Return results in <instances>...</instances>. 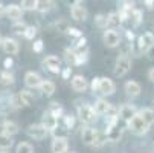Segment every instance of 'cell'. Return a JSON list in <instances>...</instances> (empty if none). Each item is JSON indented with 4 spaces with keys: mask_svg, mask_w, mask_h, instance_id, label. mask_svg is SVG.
I'll list each match as a JSON object with an SVG mask.
<instances>
[{
    "mask_svg": "<svg viewBox=\"0 0 154 153\" xmlns=\"http://www.w3.org/2000/svg\"><path fill=\"white\" fill-rule=\"evenodd\" d=\"M11 107H12V109H21V107H26V104H25L23 98L20 97V94H15V95H12V97H11Z\"/></svg>",
    "mask_w": 154,
    "mask_h": 153,
    "instance_id": "obj_33",
    "label": "cell"
},
{
    "mask_svg": "<svg viewBox=\"0 0 154 153\" xmlns=\"http://www.w3.org/2000/svg\"><path fill=\"white\" fill-rule=\"evenodd\" d=\"M0 153H6V151H0Z\"/></svg>",
    "mask_w": 154,
    "mask_h": 153,
    "instance_id": "obj_50",
    "label": "cell"
},
{
    "mask_svg": "<svg viewBox=\"0 0 154 153\" xmlns=\"http://www.w3.org/2000/svg\"><path fill=\"white\" fill-rule=\"evenodd\" d=\"M41 83H43V80H41V77L37 72H32V71L26 72V75H25V84L28 87L35 89V87H40L41 86Z\"/></svg>",
    "mask_w": 154,
    "mask_h": 153,
    "instance_id": "obj_15",
    "label": "cell"
},
{
    "mask_svg": "<svg viewBox=\"0 0 154 153\" xmlns=\"http://www.w3.org/2000/svg\"><path fill=\"white\" fill-rule=\"evenodd\" d=\"M70 74H72V68H64L63 71H61V77L64 78V80H69L70 78Z\"/></svg>",
    "mask_w": 154,
    "mask_h": 153,
    "instance_id": "obj_46",
    "label": "cell"
},
{
    "mask_svg": "<svg viewBox=\"0 0 154 153\" xmlns=\"http://www.w3.org/2000/svg\"><path fill=\"white\" fill-rule=\"evenodd\" d=\"M99 80H101L99 77H96V78L92 80V91L93 92H98V94H99Z\"/></svg>",
    "mask_w": 154,
    "mask_h": 153,
    "instance_id": "obj_45",
    "label": "cell"
},
{
    "mask_svg": "<svg viewBox=\"0 0 154 153\" xmlns=\"http://www.w3.org/2000/svg\"><path fill=\"white\" fill-rule=\"evenodd\" d=\"M18 94H20V97H21V98H23V101H25V104H26V106H32V104H34L35 98H34L32 92H29V91L23 89V91H20Z\"/></svg>",
    "mask_w": 154,
    "mask_h": 153,
    "instance_id": "obj_35",
    "label": "cell"
},
{
    "mask_svg": "<svg viewBox=\"0 0 154 153\" xmlns=\"http://www.w3.org/2000/svg\"><path fill=\"white\" fill-rule=\"evenodd\" d=\"M148 80H149L151 83H154V68H151V69L148 71Z\"/></svg>",
    "mask_w": 154,
    "mask_h": 153,
    "instance_id": "obj_48",
    "label": "cell"
},
{
    "mask_svg": "<svg viewBox=\"0 0 154 153\" xmlns=\"http://www.w3.org/2000/svg\"><path fill=\"white\" fill-rule=\"evenodd\" d=\"M79 120H78V116H73V115H64L63 116V126L66 127L70 132V130H73L75 129V126H76V123H78Z\"/></svg>",
    "mask_w": 154,
    "mask_h": 153,
    "instance_id": "obj_27",
    "label": "cell"
},
{
    "mask_svg": "<svg viewBox=\"0 0 154 153\" xmlns=\"http://www.w3.org/2000/svg\"><path fill=\"white\" fill-rule=\"evenodd\" d=\"M122 132H124V129H122V126L119 123L115 124V126H112V127H107L105 129V135H107L108 141H112V142H118L122 138Z\"/></svg>",
    "mask_w": 154,
    "mask_h": 153,
    "instance_id": "obj_11",
    "label": "cell"
},
{
    "mask_svg": "<svg viewBox=\"0 0 154 153\" xmlns=\"http://www.w3.org/2000/svg\"><path fill=\"white\" fill-rule=\"evenodd\" d=\"M37 32H38V29L35 28V26H28V29H26V32H25V38H28V40H34V37L37 35Z\"/></svg>",
    "mask_w": 154,
    "mask_h": 153,
    "instance_id": "obj_41",
    "label": "cell"
},
{
    "mask_svg": "<svg viewBox=\"0 0 154 153\" xmlns=\"http://www.w3.org/2000/svg\"><path fill=\"white\" fill-rule=\"evenodd\" d=\"M115 91H116V86H115V83L110 80V78L102 77V78L99 80V94H101V95H104V97L113 95Z\"/></svg>",
    "mask_w": 154,
    "mask_h": 153,
    "instance_id": "obj_10",
    "label": "cell"
},
{
    "mask_svg": "<svg viewBox=\"0 0 154 153\" xmlns=\"http://www.w3.org/2000/svg\"><path fill=\"white\" fill-rule=\"evenodd\" d=\"M12 66H14V60H12L11 57H6V58L3 60V68H5V71H9Z\"/></svg>",
    "mask_w": 154,
    "mask_h": 153,
    "instance_id": "obj_44",
    "label": "cell"
},
{
    "mask_svg": "<svg viewBox=\"0 0 154 153\" xmlns=\"http://www.w3.org/2000/svg\"><path fill=\"white\" fill-rule=\"evenodd\" d=\"M139 113H140V116L145 120V123H146L148 126H152V124H154V109L146 107V109H142Z\"/></svg>",
    "mask_w": 154,
    "mask_h": 153,
    "instance_id": "obj_28",
    "label": "cell"
},
{
    "mask_svg": "<svg viewBox=\"0 0 154 153\" xmlns=\"http://www.w3.org/2000/svg\"><path fill=\"white\" fill-rule=\"evenodd\" d=\"M98 135H99V132H98L96 129H93V127H85V129L82 130V133H81V138H82V142H84V144L93 145L95 141H96V138H98Z\"/></svg>",
    "mask_w": 154,
    "mask_h": 153,
    "instance_id": "obj_14",
    "label": "cell"
},
{
    "mask_svg": "<svg viewBox=\"0 0 154 153\" xmlns=\"http://www.w3.org/2000/svg\"><path fill=\"white\" fill-rule=\"evenodd\" d=\"M52 135H54V139H58V138H66L67 139V136H69V130L66 129L64 126H57V129H54L52 132H51Z\"/></svg>",
    "mask_w": 154,
    "mask_h": 153,
    "instance_id": "obj_30",
    "label": "cell"
},
{
    "mask_svg": "<svg viewBox=\"0 0 154 153\" xmlns=\"http://www.w3.org/2000/svg\"><path fill=\"white\" fill-rule=\"evenodd\" d=\"M2 43H3V40H2V37H0V45H2Z\"/></svg>",
    "mask_w": 154,
    "mask_h": 153,
    "instance_id": "obj_49",
    "label": "cell"
},
{
    "mask_svg": "<svg viewBox=\"0 0 154 153\" xmlns=\"http://www.w3.org/2000/svg\"><path fill=\"white\" fill-rule=\"evenodd\" d=\"M2 48H3V51H5L8 55H15V54L18 52V43H17L14 38H3Z\"/></svg>",
    "mask_w": 154,
    "mask_h": 153,
    "instance_id": "obj_20",
    "label": "cell"
},
{
    "mask_svg": "<svg viewBox=\"0 0 154 153\" xmlns=\"http://www.w3.org/2000/svg\"><path fill=\"white\" fill-rule=\"evenodd\" d=\"M64 58H66V61H67V66H69V68L78 66V55H76V52L73 51V48L64 49Z\"/></svg>",
    "mask_w": 154,
    "mask_h": 153,
    "instance_id": "obj_22",
    "label": "cell"
},
{
    "mask_svg": "<svg viewBox=\"0 0 154 153\" xmlns=\"http://www.w3.org/2000/svg\"><path fill=\"white\" fill-rule=\"evenodd\" d=\"M70 15L75 21H84L87 18V15H89V12H87L84 3L76 0V2H73V5L70 6Z\"/></svg>",
    "mask_w": 154,
    "mask_h": 153,
    "instance_id": "obj_5",
    "label": "cell"
},
{
    "mask_svg": "<svg viewBox=\"0 0 154 153\" xmlns=\"http://www.w3.org/2000/svg\"><path fill=\"white\" fill-rule=\"evenodd\" d=\"M130 69H131V58H130V55L121 54V55L116 58L113 74H115L116 77H124L125 74H128Z\"/></svg>",
    "mask_w": 154,
    "mask_h": 153,
    "instance_id": "obj_3",
    "label": "cell"
},
{
    "mask_svg": "<svg viewBox=\"0 0 154 153\" xmlns=\"http://www.w3.org/2000/svg\"><path fill=\"white\" fill-rule=\"evenodd\" d=\"M43 40H35L34 41V45H32V49H34V52H37V54H40L41 51H43Z\"/></svg>",
    "mask_w": 154,
    "mask_h": 153,
    "instance_id": "obj_43",
    "label": "cell"
},
{
    "mask_svg": "<svg viewBox=\"0 0 154 153\" xmlns=\"http://www.w3.org/2000/svg\"><path fill=\"white\" fill-rule=\"evenodd\" d=\"M67 34H69L72 38H78V40L84 37V35H82V31H81V29H78V28H73V26L69 29V32H67Z\"/></svg>",
    "mask_w": 154,
    "mask_h": 153,
    "instance_id": "obj_42",
    "label": "cell"
},
{
    "mask_svg": "<svg viewBox=\"0 0 154 153\" xmlns=\"http://www.w3.org/2000/svg\"><path fill=\"white\" fill-rule=\"evenodd\" d=\"M41 124L45 126V129L48 132H52V130L57 129V126H58V118L55 115H52L49 110H46L41 116Z\"/></svg>",
    "mask_w": 154,
    "mask_h": 153,
    "instance_id": "obj_13",
    "label": "cell"
},
{
    "mask_svg": "<svg viewBox=\"0 0 154 153\" xmlns=\"http://www.w3.org/2000/svg\"><path fill=\"white\" fill-rule=\"evenodd\" d=\"M136 43H137V48H139L140 55L148 54V52H151L154 49V34L152 32H145V34L137 37Z\"/></svg>",
    "mask_w": 154,
    "mask_h": 153,
    "instance_id": "obj_2",
    "label": "cell"
},
{
    "mask_svg": "<svg viewBox=\"0 0 154 153\" xmlns=\"http://www.w3.org/2000/svg\"><path fill=\"white\" fill-rule=\"evenodd\" d=\"M48 110H49L52 115H55L57 118H60V116H64V109H63V106H61L60 103H57V101L51 103V106H49V109H48Z\"/></svg>",
    "mask_w": 154,
    "mask_h": 153,
    "instance_id": "obj_32",
    "label": "cell"
},
{
    "mask_svg": "<svg viewBox=\"0 0 154 153\" xmlns=\"http://www.w3.org/2000/svg\"><path fill=\"white\" fill-rule=\"evenodd\" d=\"M0 83L5 84V86H11V84L15 83V78L9 71H2L0 72Z\"/></svg>",
    "mask_w": 154,
    "mask_h": 153,
    "instance_id": "obj_31",
    "label": "cell"
},
{
    "mask_svg": "<svg viewBox=\"0 0 154 153\" xmlns=\"http://www.w3.org/2000/svg\"><path fill=\"white\" fill-rule=\"evenodd\" d=\"M70 84H72V89L75 92H84L87 87H89V83H87V80L82 75H73Z\"/></svg>",
    "mask_w": 154,
    "mask_h": 153,
    "instance_id": "obj_17",
    "label": "cell"
},
{
    "mask_svg": "<svg viewBox=\"0 0 154 153\" xmlns=\"http://www.w3.org/2000/svg\"><path fill=\"white\" fill-rule=\"evenodd\" d=\"M11 145H12V136L5 135V133L0 135V148L5 151L6 148H11Z\"/></svg>",
    "mask_w": 154,
    "mask_h": 153,
    "instance_id": "obj_34",
    "label": "cell"
},
{
    "mask_svg": "<svg viewBox=\"0 0 154 153\" xmlns=\"http://www.w3.org/2000/svg\"><path fill=\"white\" fill-rule=\"evenodd\" d=\"M102 40H104V43H105V46H108V48H116V46L121 45V37H119V34H118L116 31H113V29L104 31Z\"/></svg>",
    "mask_w": 154,
    "mask_h": 153,
    "instance_id": "obj_9",
    "label": "cell"
},
{
    "mask_svg": "<svg viewBox=\"0 0 154 153\" xmlns=\"http://www.w3.org/2000/svg\"><path fill=\"white\" fill-rule=\"evenodd\" d=\"M40 91L45 97H52L55 92V83H52L49 80H43V83L40 86Z\"/></svg>",
    "mask_w": 154,
    "mask_h": 153,
    "instance_id": "obj_23",
    "label": "cell"
},
{
    "mask_svg": "<svg viewBox=\"0 0 154 153\" xmlns=\"http://www.w3.org/2000/svg\"><path fill=\"white\" fill-rule=\"evenodd\" d=\"M26 29H28V25H25L21 20L20 21H15V23L12 25V32H15V34H23L25 35Z\"/></svg>",
    "mask_w": 154,
    "mask_h": 153,
    "instance_id": "obj_38",
    "label": "cell"
},
{
    "mask_svg": "<svg viewBox=\"0 0 154 153\" xmlns=\"http://www.w3.org/2000/svg\"><path fill=\"white\" fill-rule=\"evenodd\" d=\"M70 28H72V26H70V23H69L67 18H58V20L55 21V29H57L58 32H69Z\"/></svg>",
    "mask_w": 154,
    "mask_h": 153,
    "instance_id": "obj_29",
    "label": "cell"
},
{
    "mask_svg": "<svg viewBox=\"0 0 154 153\" xmlns=\"http://www.w3.org/2000/svg\"><path fill=\"white\" fill-rule=\"evenodd\" d=\"M52 153H66L69 148V144H67V139L66 138H58V139H54L52 141Z\"/></svg>",
    "mask_w": 154,
    "mask_h": 153,
    "instance_id": "obj_21",
    "label": "cell"
},
{
    "mask_svg": "<svg viewBox=\"0 0 154 153\" xmlns=\"http://www.w3.org/2000/svg\"><path fill=\"white\" fill-rule=\"evenodd\" d=\"M124 91H125V94H127L128 97L136 98V97H139L140 92H142V86H140L137 81H134V80H130V81H127V83L124 84Z\"/></svg>",
    "mask_w": 154,
    "mask_h": 153,
    "instance_id": "obj_12",
    "label": "cell"
},
{
    "mask_svg": "<svg viewBox=\"0 0 154 153\" xmlns=\"http://www.w3.org/2000/svg\"><path fill=\"white\" fill-rule=\"evenodd\" d=\"M41 64L45 66V69H48L52 74H60L61 72V60L57 55H48L45 60L41 61Z\"/></svg>",
    "mask_w": 154,
    "mask_h": 153,
    "instance_id": "obj_8",
    "label": "cell"
},
{
    "mask_svg": "<svg viewBox=\"0 0 154 153\" xmlns=\"http://www.w3.org/2000/svg\"><path fill=\"white\" fill-rule=\"evenodd\" d=\"M95 25L98 28H107L108 26V17L105 14H98L95 17Z\"/></svg>",
    "mask_w": 154,
    "mask_h": 153,
    "instance_id": "obj_36",
    "label": "cell"
},
{
    "mask_svg": "<svg viewBox=\"0 0 154 153\" xmlns=\"http://www.w3.org/2000/svg\"><path fill=\"white\" fill-rule=\"evenodd\" d=\"M127 126H128V129H130L134 135H145L148 130H149V127H151V126H148V124L145 123V120L140 116V113L136 115Z\"/></svg>",
    "mask_w": 154,
    "mask_h": 153,
    "instance_id": "obj_4",
    "label": "cell"
},
{
    "mask_svg": "<svg viewBox=\"0 0 154 153\" xmlns=\"http://www.w3.org/2000/svg\"><path fill=\"white\" fill-rule=\"evenodd\" d=\"M73 51H75L78 55H81V54H89V45H87V40H85L84 37L79 38V40L75 43Z\"/></svg>",
    "mask_w": 154,
    "mask_h": 153,
    "instance_id": "obj_26",
    "label": "cell"
},
{
    "mask_svg": "<svg viewBox=\"0 0 154 153\" xmlns=\"http://www.w3.org/2000/svg\"><path fill=\"white\" fill-rule=\"evenodd\" d=\"M3 15H6V6L3 3H0V18H2Z\"/></svg>",
    "mask_w": 154,
    "mask_h": 153,
    "instance_id": "obj_47",
    "label": "cell"
},
{
    "mask_svg": "<svg viewBox=\"0 0 154 153\" xmlns=\"http://www.w3.org/2000/svg\"><path fill=\"white\" fill-rule=\"evenodd\" d=\"M55 2L52 0H37V9L38 12H49L51 9H54Z\"/></svg>",
    "mask_w": 154,
    "mask_h": 153,
    "instance_id": "obj_25",
    "label": "cell"
},
{
    "mask_svg": "<svg viewBox=\"0 0 154 153\" xmlns=\"http://www.w3.org/2000/svg\"><path fill=\"white\" fill-rule=\"evenodd\" d=\"M93 109H95L96 115H107L110 112V109H112V104H110L107 100H104V98H98L95 101Z\"/></svg>",
    "mask_w": 154,
    "mask_h": 153,
    "instance_id": "obj_18",
    "label": "cell"
},
{
    "mask_svg": "<svg viewBox=\"0 0 154 153\" xmlns=\"http://www.w3.org/2000/svg\"><path fill=\"white\" fill-rule=\"evenodd\" d=\"M136 115H139V112H137L136 106H133V104H122L119 107V118L124 120L127 124L133 120Z\"/></svg>",
    "mask_w": 154,
    "mask_h": 153,
    "instance_id": "obj_7",
    "label": "cell"
},
{
    "mask_svg": "<svg viewBox=\"0 0 154 153\" xmlns=\"http://www.w3.org/2000/svg\"><path fill=\"white\" fill-rule=\"evenodd\" d=\"M15 153H34V147L29 142H20L15 148Z\"/></svg>",
    "mask_w": 154,
    "mask_h": 153,
    "instance_id": "obj_37",
    "label": "cell"
},
{
    "mask_svg": "<svg viewBox=\"0 0 154 153\" xmlns=\"http://www.w3.org/2000/svg\"><path fill=\"white\" fill-rule=\"evenodd\" d=\"M76 116H78L79 123H82V124H85V126H89V127H90V124H93V123L96 121V118H98V115H96V112H95L93 106L85 104V103L76 106Z\"/></svg>",
    "mask_w": 154,
    "mask_h": 153,
    "instance_id": "obj_1",
    "label": "cell"
},
{
    "mask_svg": "<svg viewBox=\"0 0 154 153\" xmlns=\"http://www.w3.org/2000/svg\"><path fill=\"white\" fill-rule=\"evenodd\" d=\"M107 141H108V138H107L105 132H104V133H102V132H99V135H98V138H96V141H95L93 147H102Z\"/></svg>",
    "mask_w": 154,
    "mask_h": 153,
    "instance_id": "obj_40",
    "label": "cell"
},
{
    "mask_svg": "<svg viewBox=\"0 0 154 153\" xmlns=\"http://www.w3.org/2000/svg\"><path fill=\"white\" fill-rule=\"evenodd\" d=\"M26 132H28L29 138L37 139V141L45 139V138L48 136V133H49L41 123H40V124H31V126H28V130H26Z\"/></svg>",
    "mask_w": 154,
    "mask_h": 153,
    "instance_id": "obj_6",
    "label": "cell"
},
{
    "mask_svg": "<svg viewBox=\"0 0 154 153\" xmlns=\"http://www.w3.org/2000/svg\"><path fill=\"white\" fill-rule=\"evenodd\" d=\"M143 21V12L140 11V9H134L133 11V14H131V17H130V20H128V23H131V28H137L140 23Z\"/></svg>",
    "mask_w": 154,
    "mask_h": 153,
    "instance_id": "obj_24",
    "label": "cell"
},
{
    "mask_svg": "<svg viewBox=\"0 0 154 153\" xmlns=\"http://www.w3.org/2000/svg\"><path fill=\"white\" fill-rule=\"evenodd\" d=\"M21 9H26V11H32V9H37V0H21L20 3Z\"/></svg>",
    "mask_w": 154,
    "mask_h": 153,
    "instance_id": "obj_39",
    "label": "cell"
},
{
    "mask_svg": "<svg viewBox=\"0 0 154 153\" xmlns=\"http://www.w3.org/2000/svg\"><path fill=\"white\" fill-rule=\"evenodd\" d=\"M108 29H116V28H119V26H122L124 25V18H122V15L119 14V11H113V12H110L108 15Z\"/></svg>",
    "mask_w": 154,
    "mask_h": 153,
    "instance_id": "obj_16",
    "label": "cell"
},
{
    "mask_svg": "<svg viewBox=\"0 0 154 153\" xmlns=\"http://www.w3.org/2000/svg\"><path fill=\"white\" fill-rule=\"evenodd\" d=\"M152 148H154V142H152Z\"/></svg>",
    "mask_w": 154,
    "mask_h": 153,
    "instance_id": "obj_51",
    "label": "cell"
},
{
    "mask_svg": "<svg viewBox=\"0 0 154 153\" xmlns=\"http://www.w3.org/2000/svg\"><path fill=\"white\" fill-rule=\"evenodd\" d=\"M21 15H23V9L18 5H8L6 6V17L14 20V21H20Z\"/></svg>",
    "mask_w": 154,
    "mask_h": 153,
    "instance_id": "obj_19",
    "label": "cell"
}]
</instances>
